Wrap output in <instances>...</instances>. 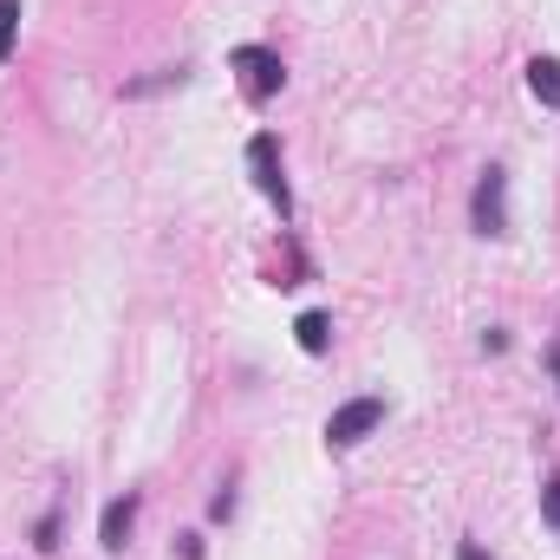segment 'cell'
Returning a JSON list of instances; mask_svg holds the SVG:
<instances>
[{"mask_svg": "<svg viewBox=\"0 0 560 560\" xmlns=\"http://www.w3.org/2000/svg\"><path fill=\"white\" fill-rule=\"evenodd\" d=\"M528 92H535L548 112H560V66L555 59H528Z\"/></svg>", "mask_w": 560, "mask_h": 560, "instance_id": "7", "label": "cell"}, {"mask_svg": "<svg viewBox=\"0 0 560 560\" xmlns=\"http://www.w3.org/2000/svg\"><path fill=\"white\" fill-rule=\"evenodd\" d=\"M548 372H555V385H560V339L548 346Z\"/></svg>", "mask_w": 560, "mask_h": 560, "instance_id": "14", "label": "cell"}, {"mask_svg": "<svg viewBox=\"0 0 560 560\" xmlns=\"http://www.w3.org/2000/svg\"><path fill=\"white\" fill-rule=\"evenodd\" d=\"M209 515H215V522H229V515H235V489H222V495L209 502Z\"/></svg>", "mask_w": 560, "mask_h": 560, "instance_id": "12", "label": "cell"}, {"mask_svg": "<svg viewBox=\"0 0 560 560\" xmlns=\"http://www.w3.org/2000/svg\"><path fill=\"white\" fill-rule=\"evenodd\" d=\"M229 66H235V72H248V98H255V105H268L280 85H287V66H280L275 46H235V52H229Z\"/></svg>", "mask_w": 560, "mask_h": 560, "instance_id": "3", "label": "cell"}, {"mask_svg": "<svg viewBox=\"0 0 560 560\" xmlns=\"http://www.w3.org/2000/svg\"><path fill=\"white\" fill-rule=\"evenodd\" d=\"M170 85H189V66H163V72H150V79H131L125 98H150V92H170Z\"/></svg>", "mask_w": 560, "mask_h": 560, "instance_id": "8", "label": "cell"}, {"mask_svg": "<svg viewBox=\"0 0 560 560\" xmlns=\"http://www.w3.org/2000/svg\"><path fill=\"white\" fill-rule=\"evenodd\" d=\"M469 229H476V235H489V242H502V235H509V170H502V163H489V170L476 176Z\"/></svg>", "mask_w": 560, "mask_h": 560, "instance_id": "1", "label": "cell"}, {"mask_svg": "<svg viewBox=\"0 0 560 560\" xmlns=\"http://www.w3.org/2000/svg\"><path fill=\"white\" fill-rule=\"evenodd\" d=\"M131 522H138V495L125 489L118 502H105V515H98V548L105 555H118L125 541H131Z\"/></svg>", "mask_w": 560, "mask_h": 560, "instance_id": "5", "label": "cell"}, {"mask_svg": "<svg viewBox=\"0 0 560 560\" xmlns=\"http://www.w3.org/2000/svg\"><path fill=\"white\" fill-rule=\"evenodd\" d=\"M541 515H548V528H560V476L541 482Z\"/></svg>", "mask_w": 560, "mask_h": 560, "instance_id": "11", "label": "cell"}, {"mask_svg": "<svg viewBox=\"0 0 560 560\" xmlns=\"http://www.w3.org/2000/svg\"><path fill=\"white\" fill-rule=\"evenodd\" d=\"M378 423H385V398H352V405H339V411L326 418V443H332V450H352V443H365Z\"/></svg>", "mask_w": 560, "mask_h": 560, "instance_id": "4", "label": "cell"}, {"mask_svg": "<svg viewBox=\"0 0 560 560\" xmlns=\"http://www.w3.org/2000/svg\"><path fill=\"white\" fill-rule=\"evenodd\" d=\"M293 339H300L306 359H319V352L332 346V319H326V313H300V319H293Z\"/></svg>", "mask_w": 560, "mask_h": 560, "instance_id": "6", "label": "cell"}, {"mask_svg": "<svg viewBox=\"0 0 560 560\" xmlns=\"http://www.w3.org/2000/svg\"><path fill=\"white\" fill-rule=\"evenodd\" d=\"M13 33H20V0H0V66L13 59Z\"/></svg>", "mask_w": 560, "mask_h": 560, "instance_id": "9", "label": "cell"}, {"mask_svg": "<svg viewBox=\"0 0 560 560\" xmlns=\"http://www.w3.org/2000/svg\"><path fill=\"white\" fill-rule=\"evenodd\" d=\"M248 170H255L261 196L280 209V222H287V215H293V196H287V176H280V138L275 131H255V138H248Z\"/></svg>", "mask_w": 560, "mask_h": 560, "instance_id": "2", "label": "cell"}, {"mask_svg": "<svg viewBox=\"0 0 560 560\" xmlns=\"http://www.w3.org/2000/svg\"><path fill=\"white\" fill-rule=\"evenodd\" d=\"M33 548H39V555H52V548H59V509H52V515H39V528H33Z\"/></svg>", "mask_w": 560, "mask_h": 560, "instance_id": "10", "label": "cell"}, {"mask_svg": "<svg viewBox=\"0 0 560 560\" xmlns=\"http://www.w3.org/2000/svg\"><path fill=\"white\" fill-rule=\"evenodd\" d=\"M456 560H495V555H482L476 541H463V548H456Z\"/></svg>", "mask_w": 560, "mask_h": 560, "instance_id": "13", "label": "cell"}]
</instances>
